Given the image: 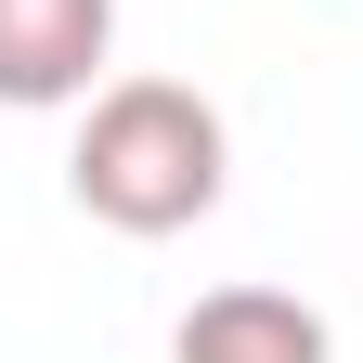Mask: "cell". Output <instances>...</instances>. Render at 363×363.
Masks as SVG:
<instances>
[{"mask_svg": "<svg viewBox=\"0 0 363 363\" xmlns=\"http://www.w3.org/2000/svg\"><path fill=\"white\" fill-rule=\"evenodd\" d=\"M234 182V130H220L208 91L182 78H104L78 117V156H65V195L104 220V234H195Z\"/></svg>", "mask_w": 363, "mask_h": 363, "instance_id": "cell-1", "label": "cell"}, {"mask_svg": "<svg viewBox=\"0 0 363 363\" xmlns=\"http://www.w3.org/2000/svg\"><path fill=\"white\" fill-rule=\"evenodd\" d=\"M117 52V0H0V104H91Z\"/></svg>", "mask_w": 363, "mask_h": 363, "instance_id": "cell-2", "label": "cell"}, {"mask_svg": "<svg viewBox=\"0 0 363 363\" xmlns=\"http://www.w3.org/2000/svg\"><path fill=\"white\" fill-rule=\"evenodd\" d=\"M169 363H337V325L286 286H208L169 325Z\"/></svg>", "mask_w": 363, "mask_h": 363, "instance_id": "cell-3", "label": "cell"}]
</instances>
